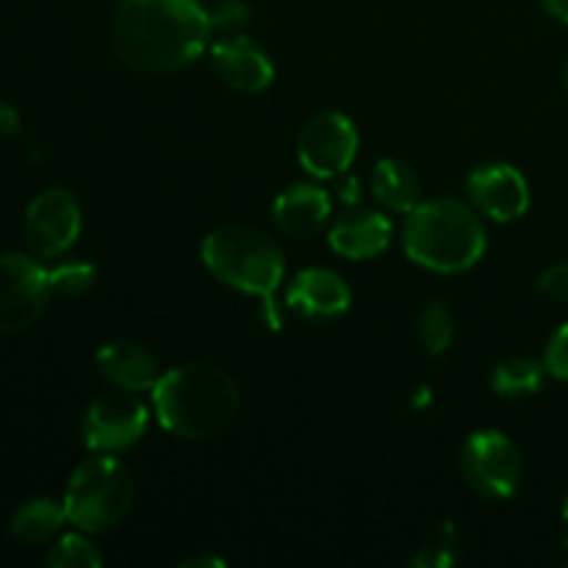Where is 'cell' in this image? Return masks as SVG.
I'll use <instances>...</instances> for the list:
<instances>
[{"instance_id":"cell-1","label":"cell","mask_w":568,"mask_h":568,"mask_svg":"<svg viewBox=\"0 0 568 568\" xmlns=\"http://www.w3.org/2000/svg\"><path fill=\"white\" fill-rule=\"evenodd\" d=\"M211 31V14L200 0H122L111 44L131 70L175 72L203 53Z\"/></svg>"},{"instance_id":"cell-2","label":"cell","mask_w":568,"mask_h":568,"mask_svg":"<svg viewBox=\"0 0 568 568\" xmlns=\"http://www.w3.org/2000/svg\"><path fill=\"white\" fill-rule=\"evenodd\" d=\"M239 388L225 369L183 364L164 372L153 388V410L166 433L186 442L214 438L236 419Z\"/></svg>"},{"instance_id":"cell-3","label":"cell","mask_w":568,"mask_h":568,"mask_svg":"<svg viewBox=\"0 0 568 568\" xmlns=\"http://www.w3.org/2000/svg\"><path fill=\"white\" fill-rule=\"evenodd\" d=\"M403 247L414 264L442 275L466 272L483 258L488 247L480 214L455 197L425 200L408 214L403 227Z\"/></svg>"},{"instance_id":"cell-4","label":"cell","mask_w":568,"mask_h":568,"mask_svg":"<svg viewBox=\"0 0 568 568\" xmlns=\"http://www.w3.org/2000/svg\"><path fill=\"white\" fill-rule=\"evenodd\" d=\"M200 253L216 281L250 297H258L266 308L270 327H277L275 292L286 275V261L277 242L255 227L225 225L203 239Z\"/></svg>"},{"instance_id":"cell-5","label":"cell","mask_w":568,"mask_h":568,"mask_svg":"<svg viewBox=\"0 0 568 568\" xmlns=\"http://www.w3.org/2000/svg\"><path fill=\"white\" fill-rule=\"evenodd\" d=\"M131 505L133 477L114 455L83 460L67 483V521H72L83 532L111 530L125 519Z\"/></svg>"},{"instance_id":"cell-6","label":"cell","mask_w":568,"mask_h":568,"mask_svg":"<svg viewBox=\"0 0 568 568\" xmlns=\"http://www.w3.org/2000/svg\"><path fill=\"white\" fill-rule=\"evenodd\" d=\"M460 469L466 483L483 499H510L521 486L525 460L519 447L499 430H477L460 449Z\"/></svg>"},{"instance_id":"cell-7","label":"cell","mask_w":568,"mask_h":568,"mask_svg":"<svg viewBox=\"0 0 568 568\" xmlns=\"http://www.w3.org/2000/svg\"><path fill=\"white\" fill-rule=\"evenodd\" d=\"M148 422V405L136 397V392H105L83 414V442L98 455L125 453L144 436Z\"/></svg>"},{"instance_id":"cell-8","label":"cell","mask_w":568,"mask_h":568,"mask_svg":"<svg viewBox=\"0 0 568 568\" xmlns=\"http://www.w3.org/2000/svg\"><path fill=\"white\" fill-rule=\"evenodd\" d=\"M358 155V131L338 111H325L308 120L297 142V159L314 178H342Z\"/></svg>"},{"instance_id":"cell-9","label":"cell","mask_w":568,"mask_h":568,"mask_svg":"<svg viewBox=\"0 0 568 568\" xmlns=\"http://www.w3.org/2000/svg\"><path fill=\"white\" fill-rule=\"evenodd\" d=\"M48 272L20 253L0 255V331H22L48 305Z\"/></svg>"},{"instance_id":"cell-10","label":"cell","mask_w":568,"mask_h":568,"mask_svg":"<svg viewBox=\"0 0 568 568\" xmlns=\"http://www.w3.org/2000/svg\"><path fill=\"white\" fill-rule=\"evenodd\" d=\"M22 233L33 255L55 258L67 253L81 233V205L67 189H48L26 209Z\"/></svg>"},{"instance_id":"cell-11","label":"cell","mask_w":568,"mask_h":568,"mask_svg":"<svg viewBox=\"0 0 568 568\" xmlns=\"http://www.w3.org/2000/svg\"><path fill=\"white\" fill-rule=\"evenodd\" d=\"M469 200L494 222H514L530 209V186L510 164H483L469 175Z\"/></svg>"},{"instance_id":"cell-12","label":"cell","mask_w":568,"mask_h":568,"mask_svg":"<svg viewBox=\"0 0 568 568\" xmlns=\"http://www.w3.org/2000/svg\"><path fill=\"white\" fill-rule=\"evenodd\" d=\"M211 67L225 87L244 94L264 92L275 81V67H272L266 50L250 37H239V33L220 39L211 48Z\"/></svg>"},{"instance_id":"cell-13","label":"cell","mask_w":568,"mask_h":568,"mask_svg":"<svg viewBox=\"0 0 568 568\" xmlns=\"http://www.w3.org/2000/svg\"><path fill=\"white\" fill-rule=\"evenodd\" d=\"M353 292L342 275L322 266L297 272L286 288V308L303 320H336L347 314Z\"/></svg>"},{"instance_id":"cell-14","label":"cell","mask_w":568,"mask_h":568,"mask_svg":"<svg viewBox=\"0 0 568 568\" xmlns=\"http://www.w3.org/2000/svg\"><path fill=\"white\" fill-rule=\"evenodd\" d=\"M392 220L381 211L355 209L338 216L331 225L327 242L338 255L349 261H366L381 255L392 244Z\"/></svg>"},{"instance_id":"cell-15","label":"cell","mask_w":568,"mask_h":568,"mask_svg":"<svg viewBox=\"0 0 568 568\" xmlns=\"http://www.w3.org/2000/svg\"><path fill=\"white\" fill-rule=\"evenodd\" d=\"M272 216L286 239H311L331 220V194L314 183H294L277 194Z\"/></svg>"},{"instance_id":"cell-16","label":"cell","mask_w":568,"mask_h":568,"mask_svg":"<svg viewBox=\"0 0 568 568\" xmlns=\"http://www.w3.org/2000/svg\"><path fill=\"white\" fill-rule=\"evenodd\" d=\"M100 375L109 377L116 388L128 392H153L155 383L161 381V366L150 349L133 342H111L103 344L94 355Z\"/></svg>"},{"instance_id":"cell-17","label":"cell","mask_w":568,"mask_h":568,"mask_svg":"<svg viewBox=\"0 0 568 568\" xmlns=\"http://www.w3.org/2000/svg\"><path fill=\"white\" fill-rule=\"evenodd\" d=\"M372 194L392 214H410L422 203L419 175L405 161L383 159L372 172Z\"/></svg>"},{"instance_id":"cell-18","label":"cell","mask_w":568,"mask_h":568,"mask_svg":"<svg viewBox=\"0 0 568 568\" xmlns=\"http://www.w3.org/2000/svg\"><path fill=\"white\" fill-rule=\"evenodd\" d=\"M67 521L64 503H53V499H31V503L22 505L20 510L11 519V536L20 538V541L37 544L44 538L53 536L61 525Z\"/></svg>"},{"instance_id":"cell-19","label":"cell","mask_w":568,"mask_h":568,"mask_svg":"<svg viewBox=\"0 0 568 568\" xmlns=\"http://www.w3.org/2000/svg\"><path fill=\"white\" fill-rule=\"evenodd\" d=\"M547 366L544 361L536 358H510L494 369L491 386L499 397L519 399V397H532V394L541 392L544 377H547Z\"/></svg>"},{"instance_id":"cell-20","label":"cell","mask_w":568,"mask_h":568,"mask_svg":"<svg viewBox=\"0 0 568 568\" xmlns=\"http://www.w3.org/2000/svg\"><path fill=\"white\" fill-rule=\"evenodd\" d=\"M419 342L422 347L427 349L430 355H442L447 353L449 344L455 338V320H453V311L447 308L444 303H427L419 314Z\"/></svg>"},{"instance_id":"cell-21","label":"cell","mask_w":568,"mask_h":568,"mask_svg":"<svg viewBox=\"0 0 568 568\" xmlns=\"http://www.w3.org/2000/svg\"><path fill=\"white\" fill-rule=\"evenodd\" d=\"M50 568H100L103 566V555L98 552L89 538L70 532V536L59 538L55 547L48 555Z\"/></svg>"},{"instance_id":"cell-22","label":"cell","mask_w":568,"mask_h":568,"mask_svg":"<svg viewBox=\"0 0 568 568\" xmlns=\"http://www.w3.org/2000/svg\"><path fill=\"white\" fill-rule=\"evenodd\" d=\"M94 281H98V270L87 261H67V264L48 272L50 292L64 294V297H78V294L89 292Z\"/></svg>"},{"instance_id":"cell-23","label":"cell","mask_w":568,"mask_h":568,"mask_svg":"<svg viewBox=\"0 0 568 568\" xmlns=\"http://www.w3.org/2000/svg\"><path fill=\"white\" fill-rule=\"evenodd\" d=\"M544 366H547L549 375L568 383V322L549 338L547 353H544Z\"/></svg>"},{"instance_id":"cell-24","label":"cell","mask_w":568,"mask_h":568,"mask_svg":"<svg viewBox=\"0 0 568 568\" xmlns=\"http://www.w3.org/2000/svg\"><path fill=\"white\" fill-rule=\"evenodd\" d=\"M250 20V6L242 0H225V3L216 6L211 11V28H220V31H239L242 26H247Z\"/></svg>"},{"instance_id":"cell-25","label":"cell","mask_w":568,"mask_h":568,"mask_svg":"<svg viewBox=\"0 0 568 568\" xmlns=\"http://www.w3.org/2000/svg\"><path fill=\"white\" fill-rule=\"evenodd\" d=\"M544 297L558 300V303H568V264H555L538 281Z\"/></svg>"},{"instance_id":"cell-26","label":"cell","mask_w":568,"mask_h":568,"mask_svg":"<svg viewBox=\"0 0 568 568\" xmlns=\"http://www.w3.org/2000/svg\"><path fill=\"white\" fill-rule=\"evenodd\" d=\"M416 564L419 566H453L455 564V552L453 544L442 536V541L427 544L425 552L416 555Z\"/></svg>"},{"instance_id":"cell-27","label":"cell","mask_w":568,"mask_h":568,"mask_svg":"<svg viewBox=\"0 0 568 568\" xmlns=\"http://www.w3.org/2000/svg\"><path fill=\"white\" fill-rule=\"evenodd\" d=\"M20 114L9 103H0V136H14L20 131Z\"/></svg>"},{"instance_id":"cell-28","label":"cell","mask_w":568,"mask_h":568,"mask_svg":"<svg viewBox=\"0 0 568 568\" xmlns=\"http://www.w3.org/2000/svg\"><path fill=\"white\" fill-rule=\"evenodd\" d=\"M338 197H342V203H347V205L358 203V197H361L358 178H353V175H347V172H344L342 183H338Z\"/></svg>"},{"instance_id":"cell-29","label":"cell","mask_w":568,"mask_h":568,"mask_svg":"<svg viewBox=\"0 0 568 568\" xmlns=\"http://www.w3.org/2000/svg\"><path fill=\"white\" fill-rule=\"evenodd\" d=\"M544 9L555 17V20L568 22V0H541Z\"/></svg>"},{"instance_id":"cell-30","label":"cell","mask_w":568,"mask_h":568,"mask_svg":"<svg viewBox=\"0 0 568 568\" xmlns=\"http://www.w3.org/2000/svg\"><path fill=\"white\" fill-rule=\"evenodd\" d=\"M192 566H209V568H222L225 564H222L220 558H214V555H200V558H192L183 564V568H192Z\"/></svg>"},{"instance_id":"cell-31","label":"cell","mask_w":568,"mask_h":568,"mask_svg":"<svg viewBox=\"0 0 568 568\" xmlns=\"http://www.w3.org/2000/svg\"><path fill=\"white\" fill-rule=\"evenodd\" d=\"M564 519H566V527H568V491H566V499H564Z\"/></svg>"},{"instance_id":"cell-32","label":"cell","mask_w":568,"mask_h":568,"mask_svg":"<svg viewBox=\"0 0 568 568\" xmlns=\"http://www.w3.org/2000/svg\"><path fill=\"white\" fill-rule=\"evenodd\" d=\"M564 81H566V89H568V64H566V72H564Z\"/></svg>"}]
</instances>
